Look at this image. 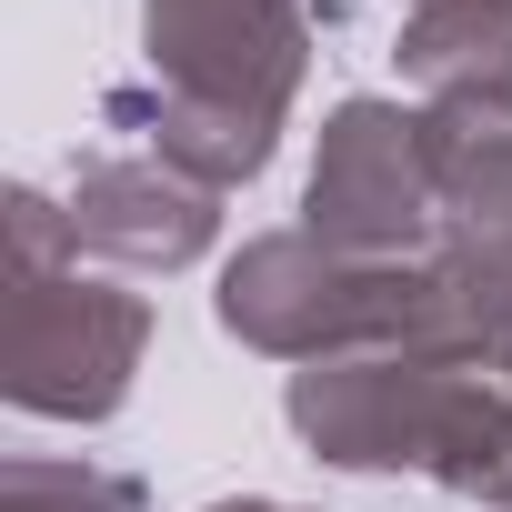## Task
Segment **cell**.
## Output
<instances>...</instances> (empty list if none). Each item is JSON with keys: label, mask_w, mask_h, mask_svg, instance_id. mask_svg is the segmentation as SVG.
I'll use <instances>...</instances> for the list:
<instances>
[{"label": "cell", "mask_w": 512, "mask_h": 512, "mask_svg": "<svg viewBox=\"0 0 512 512\" xmlns=\"http://www.w3.org/2000/svg\"><path fill=\"white\" fill-rule=\"evenodd\" d=\"M141 91H111V131H141L151 161L201 191L251 181L282 151V121L312 71L302 0H141Z\"/></svg>", "instance_id": "obj_1"}, {"label": "cell", "mask_w": 512, "mask_h": 512, "mask_svg": "<svg viewBox=\"0 0 512 512\" xmlns=\"http://www.w3.org/2000/svg\"><path fill=\"white\" fill-rule=\"evenodd\" d=\"M282 422L332 472H422L482 512H512V382L432 352L302 362Z\"/></svg>", "instance_id": "obj_2"}, {"label": "cell", "mask_w": 512, "mask_h": 512, "mask_svg": "<svg viewBox=\"0 0 512 512\" xmlns=\"http://www.w3.org/2000/svg\"><path fill=\"white\" fill-rule=\"evenodd\" d=\"M221 332L272 362H362V352H432L462 362V322L432 262H352L312 231H262L221 262L211 292Z\"/></svg>", "instance_id": "obj_3"}, {"label": "cell", "mask_w": 512, "mask_h": 512, "mask_svg": "<svg viewBox=\"0 0 512 512\" xmlns=\"http://www.w3.org/2000/svg\"><path fill=\"white\" fill-rule=\"evenodd\" d=\"M151 352V302L81 272L71 201L11 181V352L0 392L31 422H111Z\"/></svg>", "instance_id": "obj_4"}, {"label": "cell", "mask_w": 512, "mask_h": 512, "mask_svg": "<svg viewBox=\"0 0 512 512\" xmlns=\"http://www.w3.org/2000/svg\"><path fill=\"white\" fill-rule=\"evenodd\" d=\"M442 221V121L402 111L382 91L332 101L312 181H302V231L352 262H422Z\"/></svg>", "instance_id": "obj_5"}, {"label": "cell", "mask_w": 512, "mask_h": 512, "mask_svg": "<svg viewBox=\"0 0 512 512\" xmlns=\"http://www.w3.org/2000/svg\"><path fill=\"white\" fill-rule=\"evenodd\" d=\"M442 121V111H432ZM422 262L452 292L462 362L502 372L512 362V131H462L442 121V221Z\"/></svg>", "instance_id": "obj_6"}, {"label": "cell", "mask_w": 512, "mask_h": 512, "mask_svg": "<svg viewBox=\"0 0 512 512\" xmlns=\"http://www.w3.org/2000/svg\"><path fill=\"white\" fill-rule=\"evenodd\" d=\"M71 241L121 272H191L221 241V191H201L151 151H101L71 181Z\"/></svg>", "instance_id": "obj_7"}, {"label": "cell", "mask_w": 512, "mask_h": 512, "mask_svg": "<svg viewBox=\"0 0 512 512\" xmlns=\"http://www.w3.org/2000/svg\"><path fill=\"white\" fill-rule=\"evenodd\" d=\"M392 61L422 91V111H442L462 131H512V0H432V11H402Z\"/></svg>", "instance_id": "obj_8"}, {"label": "cell", "mask_w": 512, "mask_h": 512, "mask_svg": "<svg viewBox=\"0 0 512 512\" xmlns=\"http://www.w3.org/2000/svg\"><path fill=\"white\" fill-rule=\"evenodd\" d=\"M151 492L131 472H101V462H51V452H21L0 462V512H141Z\"/></svg>", "instance_id": "obj_9"}, {"label": "cell", "mask_w": 512, "mask_h": 512, "mask_svg": "<svg viewBox=\"0 0 512 512\" xmlns=\"http://www.w3.org/2000/svg\"><path fill=\"white\" fill-rule=\"evenodd\" d=\"M201 512H302V502H251L241 492V502H201Z\"/></svg>", "instance_id": "obj_10"}, {"label": "cell", "mask_w": 512, "mask_h": 512, "mask_svg": "<svg viewBox=\"0 0 512 512\" xmlns=\"http://www.w3.org/2000/svg\"><path fill=\"white\" fill-rule=\"evenodd\" d=\"M402 11H432V0H402Z\"/></svg>", "instance_id": "obj_11"}, {"label": "cell", "mask_w": 512, "mask_h": 512, "mask_svg": "<svg viewBox=\"0 0 512 512\" xmlns=\"http://www.w3.org/2000/svg\"><path fill=\"white\" fill-rule=\"evenodd\" d=\"M502 382H512V362H502Z\"/></svg>", "instance_id": "obj_12"}]
</instances>
